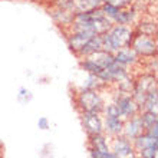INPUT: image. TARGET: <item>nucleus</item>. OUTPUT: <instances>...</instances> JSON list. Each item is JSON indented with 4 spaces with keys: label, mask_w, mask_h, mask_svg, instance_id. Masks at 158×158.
Segmentation results:
<instances>
[{
    "label": "nucleus",
    "mask_w": 158,
    "mask_h": 158,
    "mask_svg": "<svg viewBox=\"0 0 158 158\" xmlns=\"http://www.w3.org/2000/svg\"><path fill=\"white\" fill-rule=\"evenodd\" d=\"M101 10L104 12L105 16H106V17H111L112 20L118 16V13H119V7H117L115 4H112L111 2H108V0H105L104 3H102V7H101Z\"/></svg>",
    "instance_id": "ddd939ff"
},
{
    "label": "nucleus",
    "mask_w": 158,
    "mask_h": 158,
    "mask_svg": "<svg viewBox=\"0 0 158 158\" xmlns=\"http://www.w3.org/2000/svg\"><path fill=\"white\" fill-rule=\"evenodd\" d=\"M139 118H141L142 124H144V127H145V128H148V127H151V125L157 124V114L150 112V111L144 112Z\"/></svg>",
    "instance_id": "2eb2a0df"
},
{
    "label": "nucleus",
    "mask_w": 158,
    "mask_h": 158,
    "mask_svg": "<svg viewBox=\"0 0 158 158\" xmlns=\"http://www.w3.org/2000/svg\"><path fill=\"white\" fill-rule=\"evenodd\" d=\"M145 135H148V137L154 138V139H157L158 138V128H157V124L151 125V127H148V128H145Z\"/></svg>",
    "instance_id": "a211bd4d"
},
{
    "label": "nucleus",
    "mask_w": 158,
    "mask_h": 158,
    "mask_svg": "<svg viewBox=\"0 0 158 158\" xmlns=\"http://www.w3.org/2000/svg\"><path fill=\"white\" fill-rule=\"evenodd\" d=\"M119 158H131L134 155V148L131 147V141L125 137H117L114 139V151Z\"/></svg>",
    "instance_id": "6e6552de"
},
{
    "label": "nucleus",
    "mask_w": 158,
    "mask_h": 158,
    "mask_svg": "<svg viewBox=\"0 0 158 158\" xmlns=\"http://www.w3.org/2000/svg\"><path fill=\"white\" fill-rule=\"evenodd\" d=\"M134 16H135V12H121L118 13V16L114 19L118 25H129L131 22L134 20Z\"/></svg>",
    "instance_id": "4468645a"
},
{
    "label": "nucleus",
    "mask_w": 158,
    "mask_h": 158,
    "mask_svg": "<svg viewBox=\"0 0 158 158\" xmlns=\"http://www.w3.org/2000/svg\"><path fill=\"white\" fill-rule=\"evenodd\" d=\"M108 2H111L112 4H115L117 7H124L125 4H128V3H131L132 0H108Z\"/></svg>",
    "instance_id": "aec40b11"
},
{
    "label": "nucleus",
    "mask_w": 158,
    "mask_h": 158,
    "mask_svg": "<svg viewBox=\"0 0 158 158\" xmlns=\"http://www.w3.org/2000/svg\"><path fill=\"white\" fill-rule=\"evenodd\" d=\"M91 144H92V150L99 151V152H102V154H105V155L109 154L108 142H106V139L102 137V134H95V135H92Z\"/></svg>",
    "instance_id": "f8f14e48"
},
{
    "label": "nucleus",
    "mask_w": 158,
    "mask_h": 158,
    "mask_svg": "<svg viewBox=\"0 0 158 158\" xmlns=\"http://www.w3.org/2000/svg\"><path fill=\"white\" fill-rule=\"evenodd\" d=\"M115 105H117L118 111H119V115L125 118L135 117L138 112V108H139V105L135 102V99L129 98V96H121Z\"/></svg>",
    "instance_id": "20e7f679"
},
{
    "label": "nucleus",
    "mask_w": 158,
    "mask_h": 158,
    "mask_svg": "<svg viewBox=\"0 0 158 158\" xmlns=\"http://www.w3.org/2000/svg\"><path fill=\"white\" fill-rule=\"evenodd\" d=\"M79 105L85 112H95L99 114L104 109V104L98 92L94 89H85V91L79 95Z\"/></svg>",
    "instance_id": "f03ea898"
},
{
    "label": "nucleus",
    "mask_w": 158,
    "mask_h": 158,
    "mask_svg": "<svg viewBox=\"0 0 158 158\" xmlns=\"http://www.w3.org/2000/svg\"><path fill=\"white\" fill-rule=\"evenodd\" d=\"M125 132V138L127 139H135V138H138L139 135H142L144 134V131H145V127H144V124H142V121L139 117H132L131 119L128 121V124H127V127H124V129H122Z\"/></svg>",
    "instance_id": "39448f33"
},
{
    "label": "nucleus",
    "mask_w": 158,
    "mask_h": 158,
    "mask_svg": "<svg viewBox=\"0 0 158 158\" xmlns=\"http://www.w3.org/2000/svg\"><path fill=\"white\" fill-rule=\"evenodd\" d=\"M114 59H115V62H118L119 65L125 66V65H131V63H134L137 60V53H135V50H134L131 46H128V48L118 49L117 52H115Z\"/></svg>",
    "instance_id": "1a4fd4ad"
},
{
    "label": "nucleus",
    "mask_w": 158,
    "mask_h": 158,
    "mask_svg": "<svg viewBox=\"0 0 158 158\" xmlns=\"http://www.w3.org/2000/svg\"><path fill=\"white\" fill-rule=\"evenodd\" d=\"M38 125H39V128L40 129H48L49 128V121H48V118L42 117V118H39Z\"/></svg>",
    "instance_id": "6ab92c4d"
},
{
    "label": "nucleus",
    "mask_w": 158,
    "mask_h": 158,
    "mask_svg": "<svg viewBox=\"0 0 158 158\" xmlns=\"http://www.w3.org/2000/svg\"><path fill=\"white\" fill-rule=\"evenodd\" d=\"M95 32L92 30H73V35L69 38V46L72 50L79 52L82 49V46L86 43L92 36H95Z\"/></svg>",
    "instance_id": "0eeeda50"
},
{
    "label": "nucleus",
    "mask_w": 158,
    "mask_h": 158,
    "mask_svg": "<svg viewBox=\"0 0 158 158\" xmlns=\"http://www.w3.org/2000/svg\"><path fill=\"white\" fill-rule=\"evenodd\" d=\"M131 45L135 53L144 55V56H152L157 52V43L150 38V35H138L137 38H132Z\"/></svg>",
    "instance_id": "7ed1b4c3"
},
{
    "label": "nucleus",
    "mask_w": 158,
    "mask_h": 158,
    "mask_svg": "<svg viewBox=\"0 0 158 158\" xmlns=\"http://www.w3.org/2000/svg\"><path fill=\"white\" fill-rule=\"evenodd\" d=\"M101 36H102V49L109 52V53L117 52L118 49H122V48L131 46V42L134 38L131 29H128L125 25H117L114 27L111 26Z\"/></svg>",
    "instance_id": "f257e3e1"
},
{
    "label": "nucleus",
    "mask_w": 158,
    "mask_h": 158,
    "mask_svg": "<svg viewBox=\"0 0 158 158\" xmlns=\"http://www.w3.org/2000/svg\"><path fill=\"white\" fill-rule=\"evenodd\" d=\"M105 111H106V117H121L119 111H118V108H117V105L115 104L108 105V106L105 108Z\"/></svg>",
    "instance_id": "f3484780"
},
{
    "label": "nucleus",
    "mask_w": 158,
    "mask_h": 158,
    "mask_svg": "<svg viewBox=\"0 0 158 158\" xmlns=\"http://www.w3.org/2000/svg\"><path fill=\"white\" fill-rule=\"evenodd\" d=\"M139 152H141V158H157V144L145 147Z\"/></svg>",
    "instance_id": "dca6fc26"
},
{
    "label": "nucleus",
    "mask_w": 158,
    "mask_h": 158,
    "mask_svg": "<svg viewBox=\"0 0 158 158\" xmlns=\"http://www.w3.org/2000/svg\"><path fill=\"white\" fill-rule=\"evenodd\" d=\"M105 129L111 135H119L122 132V129H124V122H122V119L119 117H106Z\"/></svg>",
    "instance_id": "9b49d317"
},
{
    "label": "nucleus",
    "mask_w": 158,
    "mask_h": 158,
    "mask_svg": "<svg viewBox=\"0 0 158 158\" xmlns=\"http://www.w3.org/2000/svg\"><path fill=\"white\" fill-rule=\"evenodd\" d=\"M101 49H102V36H101V35H95V36H92V38L82 46V49L79 50L78 53L88 56V55L94 53V52H98V50H101Z\"/></svg>",
    "instance_id": "9d476101"
},
{
    "label": "nucleus",
    "mask_w": 158,
    "mask_h": 158,
    "mask_svg": "<svg viewBox=\"0 0 158 158\" xmlns=\"http://www.w3.org/2000/svg\"><path fill=\"white\" fill-rule=\"evenodd\" d=\"M83 127L88 131V134L95 135V134H102L104 125L101 121L99 115L95 112H85L83 114Z\"/></svg>",
    "instance_id": "423d86ee"
}]
</instances>
